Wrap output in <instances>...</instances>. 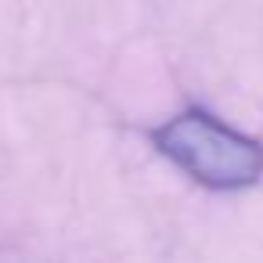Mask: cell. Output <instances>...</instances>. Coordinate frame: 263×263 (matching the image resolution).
<instances>
[{"mask_svg":"<svg viewBox=\"0 0 263 263\" xmlns=\"http://www.w3.org/2000/svg\"><path fill=\"white\" fill-rule=\"evenodd\" d=\"M152 144L180 173L213 191H245L263 180V141L205 108H184L152 130Z\"/></svg>","mask_w":263,"mask_h":263,"instance_id":"1","label":"cell"}]
</instances>
